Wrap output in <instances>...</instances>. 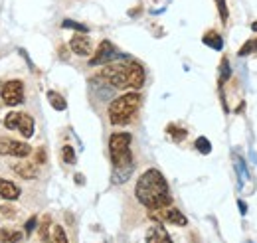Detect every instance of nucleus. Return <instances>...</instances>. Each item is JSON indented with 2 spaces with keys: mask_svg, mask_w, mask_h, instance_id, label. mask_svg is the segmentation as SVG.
Instances as JSON below:
<instances>
[{
  "mask_svg": "<svg viewBox=\"0 0 257 243\" xmlns=\"http://www.w3.org/2000/svg\"><path fill=\"white\" fill-rule=\"evenodd\" d=\"M135 198L141 202V206H145L151 212L172 206L168 182L157 168H149L139 176V180L135 184Z\"/></svg>",
  "mask_w": 257,
  "mask_h": 243,
  "instance_id": "1",
  "label": "nucleus"
},
{
  "mask_svg": "<svg viewBox=\"0 0 257 243\" xmlns=\"http://www.w3.org/2000/svg\"><path fill=\"white\" fill-rule=\"evenodd\" d=\"M99 77L111 87V89H141L145 85L147 73L145 67L139 61L121 60L105 63V67L99 71Z\"/></svg>",
  "mask_w": 257,
  "mask_h": 243,
  "instance_id": "2",
  "label": "nucleus"
},
{
  "mask_svg": "<svg viewBox=\"0 0 257 243\" xmlns=\"http://www.w3.org/2000/svg\"><path fill=\"white\" fill-rule=\"evenodd\" d=\"M133 135L131 133H113L109 137V154L113 162V184H123L135 170L133 160Z\"/></svg>",
  "mask_w": 257,
  "mask_h": 243,
  "instance_id": "3",
  "label": "nucleus"
},
{
  "mask_svg": "<svg viewBox=\"0 0 257 243\" xmlns=\"http://www.w3.org/2000/svg\"><path fill=\"white\" fill-rule=\"evenodd\" d=\"M143 105V95L137 91H128L119 95L117 99L111 101L107 115H109V123L115 127H123L135 119V115L139 113Z\"/></svg>",
  "mask_w": 257,
  "mask_h": 243,
  "instance_id": "4",
  "label": "nucleus"
},
{
  "mask_svg": "<svg viewBox=\"0 0 257 243\" xmlns=\"http://www.w3.org/2000/svg\"><path fill=\"white\" fill-rule=\"evenodd\" d=\"M4 127L8 131H16L22 139H32L36 133V121L32 115L24 113V111H10L4 117Z\"/></svg>",
  "mask_w": 257,
  "mask_h": 243,
  "instance_id": "5",
  "label": "nucleus"
},
{
  "mask_svg": "<svg viewBox=\"0 0 257 243\" xmlns=\"http://www.w3.org/2000/svg\"><path fill=\"white\" fill-rule=\"evenodd\" d=\"M0 101L6 107H18L26 101V83L24 79H8L0 83Z\"/></svg>",
  "mask_w": 257,
  "mask_h": 243,
  "instance_id": "6",
  "label": "nucleus"
},
{
  "mask_svg": "<svg viewBox=\"0 0 257 243\" xmlns=\"http://www.w3.org/2000/svg\"><path fill=\"white\" fill-rule=\"evenodd\" d=\"M32 154V147L30 143L12 139V137H0V156L6 158H26Z\"/></svg>",
  "mask_w": 257,
  "mask_h": 243,
  "instance_id": "7",
  "label": "nucleus"
},
{
  "mask_svg": "<svg viewBox=\"0 0 257 243\" xmlns=\"http://www.w3.org/2000/svg\"><path fill=\"white\" fill-rule=\"evenodd\" d=\"M12 172L22 178V180H36L40 176V164L36 160H28V158H14L10 162Z\"/></svg>",
  "mask_w": 257,
  "mask_h": 243,
  "instance_id": "8",
  "label": "nucleus"
},
{
  "mask_svg": "<svg viewBox=\"0 0 257 243\" xmlns=\"http://www.w3.org/2000/svg\"><path fill=\"white\" fill-rule=\"evenodd\" d=\"M151 217L157 219V221H166V223H174V225H186L188 219L186 215L176 210L174 206H166V208H161V210H155L151 212Z\"/></svg>",
  "mask_w": 257,
  "mask_h": 243,
  "instance_id": "9",
  "label": "nucleus"
},
{
  "mask_svg": "<svg viewBox=\"0 0 257 243\" xmlns=\"http://www.w3.org/2000/svg\"><path fill=\"white\" fill-rule=\"evenodd\" d=\"M119 58V54H117V50H115V46L111 44V42H101V46L97 48L95 56L91 58L89 61V65H101V63H111V61H115Z\"/></svg>",
  "mask_w": 257,
  "mask_h": 243,
  "instance_id": "10",
  "label": "nucleus"
},
{
  "mask_svg": "<svg viewBox=\"0 0 257 243\" xmlns=\"http://www.w3.org/2000/svg\"><path fill=\"white\" fill-rule=\"evenodd\" d=\"M69 50H71L75 56H91L93 44H91V40H89L85 34H75V36L69 40Z\"/></svg>",
  "mask_w": 257,
  "mask_h": 243,
  "instance_id": "11",
  "label": "nucleus"
},
{
  "mask_svg": "<svg viewBox=\"0 0 257 243\" xmlns=\"http://www.w3.org/2000/svg\"><path fill=\"white\" fill-rule=\"evenodd\" d=\"M20 196H22V188H20L18 184L0 176V198H2V200L14 202V200H18Z\"/></svg>",
  "mask_w": 257,
  "mask_h": 243,
  "instance_id": "12",
  "label": "nucleus"
},
{
  "mask_svg": "<svg viewBox=\"0 0 257 243\" xmlns=\"http://www.w3.org/2000/svg\"><path fill=\"white\" fill-rule=\"evenodd\" d=\"M147 243H172V239H170L168 231L164 229V225L157 223L147 231Z\"/></svg>",
  "mask_w": 257,
  "mask_h": 243,
  "instance_id": "13",
  "label": "nucleus"
},
{
  "mask_svg": "<svg viewBox=\"0 0 257 243\" xmlns=\"http://www.w3.org/2000/svg\"><path fill=\"white\" fill-rule=\"evenodd\" d=\"M48 243H69L62 225L52 223V227H50V235H48Z\"/></svg>",
  "mask_w": 257,
  "mask_h": 243,
  "instance_id": "14",
  "label": "nucleus"
},
{
  "mask_svg": "<svg viewBox=\"0 0 257 243\" xmlns=\"http://www.w3.org/2000/svg\"><path fill=\"white\" fill-rule=\"evenodd\" d=\"M22 231L18 229H10V227H4L0 229V243H18L22 239Z\"/></svg>",
  "mask_w": 257,
  "mask_h": 243,
  "instance_id": "15",
  "label": "nucleus"
},
{
  "mask_svg": "<svg viewBox=\"0 0 257 243\" xmlns=\"http://www.w3.org/2000/svg\"><path fill=\"white\" fill-rule=\"evenodd\" d=\"M202 42H204L206 46L214 48V50H222V46H224V42H222V38L218 36V32H208V34L202 38Z\"/></svg>",
  "mask_w": 257,
  "mask_h": 243,
  "instance_id": "16",
  "label": "nucleus"
},
{
  "mask_svg": "<svg viewBox=\"0 0 257 243\" xmlns=\"http://www.w3.org/2000/svg\"><path fill=\"white\" fill-rule=\"evenodd\" d=\"M52 215H44L42 221H40V229H38V235L42 241H48V235H50V227H52Z\"/></svg>",
  "mask_w": 257,
  "mask_h": 243,
  "instance_id": "17",
  "label": "nucleus"
},
{
  "mask_svg": "<svg viewBox=\"0 0 257 243\" xmlns=\"http://www.w3.org/2000/svg\"><path fill=\"white\" fill-rule=\"evenodd\" d=\"M48 101H50V105H52L56 111H65V107H67L65 99L60 95V93H56V91L48 93Z\"/></svg>",
  "mask_w": 257,
  "mask_h": 243,
  "instance_id": "18",
  "label": "nucleus"
},
{
  "mask_svg": "<svg viewBox=\"0 0 257 243\" xmlns=\"http://www.w3.org/2000/svg\"><path fill=\"white\" fill-rule=\"evenodd\" d=\"M255 52H257V38H253V40H247V42L243 44V48L239 50V56H241V58H245V56L255 54Z\"/></svg>",
  "mask_w": 257,
  "mask_h": 243,
  "instance_id": "19",
  "label": "nucleus"
},
{
  "mask_svg": "<svg viewBox=\"0 0 257 243\" xmlns=\"http://www.w3.org/2000/svg\"><path fill=\"white\" fill-rule=\"evenodd\" d=\"M62 158H64L65 164H75V151L69 147V145H65L64 149H62Z\"/></svg>",
  "mask_w": 257,
  "mask_h": 243,
  "instance_id": "20",
  "label": "nucleus"
},
{
  "mask_svg": "<svg viewBox=\"0 0 257 243\" xmlns=\"http://www.w3.org/2000/svg\"><path fill=\"white\" fill-rule=\"evenodd\" d=\"M231 71H229V63H227V58L222 60V65H220V83H225L229 79Z\"/></svg>",
  "mask_w": 257,
  "mask_h": 243,
  "instance_id": "21",
  "label": "nucleus"
},
{
  "mask_svg": "<svg viewBox=\"0 0 257 243\" xmlns=\"http://www.w3.org/2000/svg\"><path fill=\"white\" fill-rule=\"evenodd\" d=\"M196 149L202 152V154H210V152H212V145L208 143V139L200 137V139L196 141Z\"/></svg>",
  "mask_w": 257,
  "mask_h": 243,
  "instance_id": "22",
  "label": "nucleus"
},
{
  "mask_svg": "<svg viewBox=\"0 0 257 243\" xmlns=\"http://www.w3.org/2000/svg\"><path fill=\"white\" fill-rule=\"evenodd\" d=\"M216 6H218V10H220V18H222V22H227V18H229V10H227V6H225V0H216Z\"/></svg>",
  "mask_w": 257,
  "mask_h": 243,
  "instance_id": "23",
  "label": "nucleus"
},
{
  "mask_svg": "<svg viewBox=\"0 0 257 243\" xmlns=\"http://www.w3.org/2000/svg\"><path fill=\"white\" fill-rule=\"evenodd\" d=\"M170 135H174V141H182L184 137H186V131L184 129H176L174 125H168V129H166Z\"/></svg>",
  "mask_w": 257,
  "mask_h": 243,
  "instance_id": "24",
  "label": "nucleus"
},
{
  "mask_svg": "<svg viewBox=\"0 0 257 243\" xmlns=\"http://www.w3.org/2000/svg\"><path fill=\"white\" fill-rule=\"evenodd\" d=\"M235 164H237V170H239V184H243V182H245V178H247L245 164L241 162V158H235Z\"/></svg>",
  "mask_w": 257,
  "mask_h": 243,
  "instance_id": "25",
  "label": "nucleus"
},
{
  "mask_svg": "<svg viewBox=\"0 0 257 243\" xmlns=\"http://www.w3.org/2000/svg\"><path fill=\"white\" fill-rule=\"evenodd\" d=\"M0 213H2L4 217H8V219H12V217L16 215V210H14L12 206H6V204H2V206H0Z\"/></svg>",
  "mask_w": 257,
  "mask_h": 243,
  "instance_id": "26",
  "label": "nucleus"
},
{
  "mask_svg": "<svg viewBox=\"0 0 257 243\" xmlns=\"http://www.w3.org/2000/svg\"><path fill=\"white\" fill-rule=\"evenodd\" d=\"M46 156H48V154H46V149H44V147H40V149L36 151V158H34V160H36L38 164H46V160H48Z\"/></svg>",
  "mask_w": 257,
  "mask_h": 243,
  "instance_id": "27",
  "label": "nucleus"
},
{
  "mask_svg": "<svg viewBox=\"0 0 257 243\" xmlns=\"http://www.w3.org/2000/svg\"><path fill=\"white\" fill-rule=\"evenodd\" d=\"M64 26H65V28H73V30L81 32V34H83V32H87V28H85V26H81V24H77V22H71V20H65Z\"/></svg>",
  "mask_w": 257,
  "mask_h": 243,
  "instance_id": "28",
  "label": "nucleus"
},
{
  "mask_svg": "<svg viewBox=\"0 0 257 243\" xmlns=\"http://www.w3.org/2000/svg\"><path fill=\"white\" fill-rule=\"evenodd\" d=\"M38 223V219L36 217H30L28 219V223H26V233H32V229H34V225Z\"/></svg>",
  "mask_w": 257,
  "mask_h": 243,
  "instance_id": "29",
  "label": "nucleus"
},
{
  "mask_svg": "<svg viewBox=\"0 0 257 243\" xmlns=\"http://www.w3.org/2000/svg\"><path fill=\"white\" fill-rule=\"evenodd\" d=\"M237 206H239L241 215H245V213H247V206H245V202H243V200H239V202H237Z\"/></svg>",
  "mask_w": 257,
  "mask_h": 243,
  "instance_id": "30",
  "label": "nucleus"
},
{
  "mask_svg": "<svg viewBox=\"0 0 257 243\" xmlns=\"http://www.w3.org/2000/svg\"><path fill=\"white\" fill-rule=\"evenodd\" d=\"M58 2H62L64 6H71V4H75V2H85V0H58Z\"/></svg>",
  "mask_w": 257,
  "mask_h": 243,
  "instance_id": "31",
  "label": "nucleus"
},
{
  "mask_svg": "<svg viewBox=\"0 0 257 243\" xmlns=\"http://www.w3.org/2000/svg\"><path fill=\"white\" fill-rule=\"evenodd\" d=\"M251 28H253V30L257 32V22H253V26H251Z\"/></svg>",
  "mask_w": 257,
  "mask_h": 243,
  "instance_id": "32",
  "label": "nucleus"
},
{
  "mask_svg": "<svg viewBox=\"0 0 257 243\" xmlns=\"http://www.w3.org/2000/svg\"><path fill=\"white\" fill-rule=\"evenodd\" d=\"M245 243H251V241H245Z\"/></svg>",
  "mask_w": 257,
  "mask_h": 243,
  "instance_id": "33",
  "label": "nucleus"
}]
</instances>
